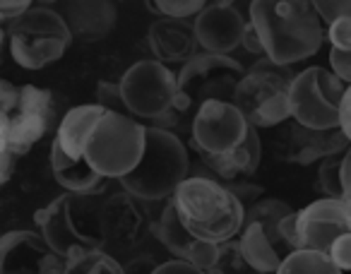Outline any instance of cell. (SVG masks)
Masks as SVG:
<instances>
[{
    "mask_svg": "<svg viewBox=\"0 0 351 274\" xmlns=\"http://www.w3.org/2000/svg\"><path fill=\"white\" fill-rule=\"evenodd\" d=\"M32 3L29 0H0V22H15L20 20L25 12L32 10Z\"/></svg>",
    "mask_w": 351,
    "mask_h": 274,
    "instance_id": "36",
    "label": "cell"
},
{
    "mask_svg": "<svg viewBox=\"0 0 351 274\" xmlns=\"http://www.w3.org/2000/svg\"><path fill=\"white\" fill-rule=\"evenodd\" d=\"M53 94L36 84H25L20 89V103L10 116V130H8L10 152L15 157L27 154L39 140H44L46 132L53 127Z\"/></svg>",
    "mask_w": 351,
    "mask_h": 274,
    "instance_id": "15",
    "label": "cell"
},
{
    "mask_svg": "<svg viewBox=\"0 0 351 274\" xmlns=\"http://www.w3.org/2000/svg\"><path fill=\"white\" fill-rule=\"evenodd\" d=\"M349 195H351V192H349Z\"/></svg>",
    "mask_w": 351,
    "mask_h": 274,
    "instance_id": "43",
    "label": "cell"
},
{
    "mask_svg": "<svg viewBox=\"0 0 351 274\" xmlns=\"http://www.w3.org/2000/svg\"><path fill=\"white\" fill-rule=\"evenodd\" d=\"M156 264L152 258H147V255H142V258H132V262L123 264V272L125 274H152L156 269Z\"/></svg>",
    "mask_w": 351,
    "mask_h": 274,
    "instance_id": "39",
    "label": "cell"
},
{
    "mask_svg": "<svg viewBox=\"0 0 351 274\" xmlns=\"http://www.w3.org/2000/svg\"><path fill=\"white\" fill-rule=\"evenodd\" d=\"M330 70L349 87L351 84V51H332L330 49Z\"/></svg>",
    "mask_w": 351,
    "mask_h": 274,
    "instance_id": "35",
    "label": "cell"
},
{
    "mask_svg": "<svg viewBox=\"0 0 351 274\" xmlns=\"http://www.w3.org/2000/svg\"><path fill=\"white\" fill-rule=\"evenodd\" d=\"M344 202H346V207H349V212H351V195H344Z\"/></svg>",
    "mask_w": 351,
    "mask_h": 274,
    "instance_id": "42",
    "label": "cell"
},
{
    "mask_svg": "<svg viewBox=\"0 0 351 274\" xmlns=\"http://www.w3.org/2000/svg\"><path fill=\"white\" fill-rule=\"evenodd\" d=\"M351 147L346 135L339 127L330 130H313V127L298 125L296 121H287L282 135L277 140V152L284 162L308 166V164L325 162L330 157H339Z\"/></svg>",
    "mask_w": 351,
    "mask_h": 274,
    "instance_id": "17",
    "label": "cell"
},
{
    "mask_svg": "<svg viewBox=\"0 0 351 274\" xmlns=\"http://www.w3.org/2000/svg\"><path fill=\"white\" fill-rule=\"evenodd\" d=\"M248 15L265 58L284 68L315 55L327 39V27L308 0H253Z\"/></svg>",
    "mask_w": 351,
    "mask_h": 274,
    "instance_id": "1",
    "label": "cell"
},
{
    "mask_svg": "<svg viewBox=\"0 0 351 274\" xmlns=\"http://www.w3.org/2000/svg\"><path fill=\"white\" fill-rule=\"evenodd\" d=\"M73 41L63 15L51 8H32L8 27L10 55L25 70H41L60 60Z\"/></svg>",
    "mask_w": 351,
    "mask_h": 274,
    "instance_id": "8",
    "label": "cell"
},
{
    "mask_svg": "<svg viewBox=\"0 0 351 274\" xmlns=\"http://www.w3.org/2000/svg\"><path fill=\"white\" fill-rule=\"evenodd\" d=\"M65 260L49 248L39 231H8L0 236V274H63Z\"/></svg>",
    "mask_w": 351,
    "mask_h": 274,
    "instance_id": "16",
    "label": "cell"
},
{
    "mask_svg": "<svg viewBox=\"0 0 351 274\" xmlns=\"http://www.w3.org/2000/svg\"><path fill=\"white\" fill-rule=\"evenodd\" d=\"M191 171V154L181 137L164 127L147 125L145 152L130 173L121 181L123 190L142 202H164L173 197Z\"/></svg>",
    "mask_w": 351,
    "mask_h": 274,
    "instance_id": "3",
    "label": "cell"
},
{
    "mask_svg": "<svg viewBox=\"0 0 351 274\" xmlns=\"http://www.w3.org/2000/svg\"><path fill=\"white\" fill-rule=\"evenodd\" d=\"M239 250L245 260H248L250 267H255L260 274H274L282 267L284 258H287V250H282L267 234L258 221H245L243 231L236 238Z\"/></svg>",
    "mask_w": 351,
    "mask_h": 274,
    "instance_id": "23",
    "label": "cell"
},
{
    "mask_svg": "<svg viewBox=\"0 0 351 274\" xmlns=\"http://www.w3.org/2000/svg\"><path fill=\"white\" fill-rule=\"evenodd\" d=\"M147 202L137 200L130 192H116L99 202V231L104 245L113 243L118 250H132L154 231L147 214Z\"/></svg>",
    "mask_w": 351,
    "mask_h": 274,
    "instance_id": "13",
    "label": "cell"
},
{
    "mask_svg": "<svg viewBox=\"0 0 351 274\" xmlns=\"http://www.w3.org/2000/svg\"><path fill=\"white\" fill-rule=\"evenodd\" d=\"M121 99L128 116L140 123H152V127L171 130V123L181 118L178 101V73L154 58L137 60L123 73Z\"/></svg>",
    "mask_w": 351,
    "mask_h": 274,
    "instance_id": "5",
    "label": "cell"
},
{
    "mask_svg": "<svg viewBox=\"0 0 351 274\" xmlns=\"http://www.w3.org/2000/svg\"><path fill=\"white\" fill-rule=\"evenodd\" d=\"M291 212L293 210L284 200H277V197H265V200L253 202V205L245 210V221H258V224L265 229V234H267L269 238L279 245V248L287 250V253H291V248L284 243L282 234H279V226H282V221L287 219Z\"/></svg>",
    "mask_w": 351,
    "mask_h": 274,
    "instance_id": "24",
    "label": "cell"
},
{
    "mask_svg": "<svg viewBox=\"0 0 351 274\" xmlns=\"http://www.w3.org/2000/svg\"><path fill=\"white\" fill-rule=\"evenodd\" d=\"M8 39V29L3 27V22H0V51H3V44H5Z\"/></svg>",
    "mask_w": 351,
    "mask_h": 274,
    "instance_id": "41",
    "label": "cell"
},
{
    "mask_svg": "<svg viewBox=\"0 0 351 274\" xmlns=\"http://www.w3.org/2000/svg\"><path fill=\"white\" fill-rule=\"evenodd\" d=\"M147 125L128 113L106 111L92 125L84 145V159L104 181H123L140 164Z\"/></svg>",
    "mask_w": 351,
    "mask_h": 274,
    "instance_id": "6",
    "label": "cell"
},
{
    "mask_svg": "<svg viewBox=\"0 0 351 274\" xmlns=\"http://www.w3.org/2000/svg\"><path fill=\"white\" fill-rule=\"evenodd\" d=\"M245 68L231 55L197 53L178 70V101L183 113H195L207 101H231Z\"/></svg>",
    "mask_w": 351,
    "mask_h": 274,
    "instance_id": "9",
    "label": "cell"
},
{
    "mask_svg": "<svg viewBox=\"0 0 351 274\" xmlns=\"http://www.w3.org/2000/svg\"><path fill=\"white\" fill-rule=\"evenodd\" d=\"M10 116L3 103H0V188L10 181L12 171H15L17 157L10 152V142H8V130H10Z\"/></svg>",
    "mask_w": 351,
    "mask_h": 274,
    "instance_id": "30",
    "label": "cell"
},
{
    "mask_svg": "<svg viewBox=\"0 0 351 274\" xmlns=\"http://www.w3.org/2000/svg\"><path fill=\"white\" fill-rule=\"evenodd\" d=\"M152 12H159L166 20H191L197 17L207 8L205 0H154V3H147Z\"/></svg>",
    "mask_w": 351,
    "mask_h": 274,
    "instance_id": "28",
    "label": "cell"
},
{
    "mask_svg": "<svg viewBox=\"0 0 351 274\" xmlns=\"http://www.w3.org/2000/svg\"><path fill=\"white\" fill-rule=\"evenodd\" d=\"M330 260L337 264V269H341L344 274H351V234H344L332 243L330 248Z\"/></svg>",
    "mask_w": 351,
    "mask_h": 274,
    "instance_id": "34",
    "label": "cell"
},
{
    "mask_svg": "<svg viewBox=\"0 0 351 274\" xmlns=\"http://www.w3.org/2000/svg\"><path fill=\"white\" fill-rule=\"evenodd\" d=\"M339 130L346 135V140L351 142V84L346 87L344 99L339 106Z\"/></svg>",
    "mask_w": 351,
    "mask_h": 274,
    "instance_id": "38",
    "label": "cell"
},
{
    "mask_svg": "<svg viewBox=\"0 0 351 274\" xmlns=\"http://www.w3.org/2000/svg\"><path fill=\"white\" fill-rule=\"evenodd\" d=\"M154 234L159 238V243L173 255V260H183V262L195 264L202 272H210V267L217 262L219 255V245L205 243V240L195 238L191 231L183 226L181 216L176 212V207L171 205V200L166 202L164 212L159 216V224L154 226Z\"/></svg>",
    "mask_w": 351,
    "mask_h": 274,
    "instance_id": "19",
    "label": "cell"
},
{
    "mask_svg": "<svg viewBox=\"0 0 351 274\" xmlns=\"http://www.w3.org/2000/svg\"><path fill=\"white\" fill-rule=\"evenodd\" d=\"M104 113L106 108L94 101L70 108L58 123L51 145V173L70 195H97L106 188V181L99 178L84 159L87 135Z\"/></svg>",
    "mask_w": 351,
    "mask_h": 274,
    "instance_id": "4",
    "label": "cell"
},
{
    "mask_svg": "<svg viewBox=\"0 0 351 274\" xmlns=\"http://www.w3.org/2000/svg\"><path fill=\"white\" fill-rule=\"evenodd\" d=\"M197 36V46L205 53L231 55L250 29V20H245L243 12L234 3H207V8L193 22Z\"/></svg>",
    "mask_w": 351,
    "mask_h": 274,
    "instance_id": "18",
    "label": "cell"
},
{
    "mask_svg": "<svg viewBox=\"0 0 351 274\" xmlns=\"http://www.w3.org/2000/svg\"><path fill=\"white\" fill-rule=\"evenodd\" d=\"M315 12L322 25H332L335 20H351V0H315Z\"/></svg>",
    "mask_w": 351,
    "mask_h": 274,
    "instance_id": "31",
    "label": "cell"
},
{
    "mask_svg": "<svg viewBox=\"0 0 351 274\" xmlns=\"http://www.w3.org/2000/svg\"><path fill=\"white\" fill-rule=\"evenodd\" d=\"M327 41L332 51H351V20H335L327 25Z\"/></svg>",
    "mask_w": 351,
    "mask_h": 274,
    "instance_id": "32",
    "label": "cell"
},
{
    "mask_svg": "<svg viewBox=\"0 0 351 274\" xmlns=\"http://www.w3.org/2000/svg\"><path fill=\"white\" fill-rule=\"evenodd\" d=\"M274 274H344L337 269L330 255L315 253V250H293L284 258L282 267Z\"/></svg>",
    "mask_w": 351,
    "mask_h": 274,
    "instance_id": "25",
    "label": "cell"
},
{
    "mask_svg": "<svg viewBox=\"0 0 351 274\" xmlns=\"http://www.w3.org/2000/svg\"><path fill=\"white\" fill-rule=\"evenodd\" d=\"M34 221L41 238L63 260H70L87 250H104L101 236L84 226L82 212L77 207V195L65 192L51 200L46 207L34 212Z\"/></svg>",
    "mask_w": 351,
    "mask_h": 274,
    "instance_id": "11",
    "label": "cell"
},
{
    "mask_svg": "<svg viewBox=\"0 0 351 274\" xmlns=\"http://www.w3.org/2000/svg\"><path fill=\"white\" fill-rule=\"evenodd\" d=\"M298 250L330 253L339 236L351 234V212L344 197H320L296 212Z\"/></svg>",
    "mask_w": 351,
    "mask_h": 274,
    "instance_id": "14",
    "label": "cell"
},
{
    "mask_svg": "<svg viewBox=\"0 0 351 274\" xmlns=\"http://www.w3.org/2000/svg\"><path fill=\"white\" fill-rule=\"evenodd\" d=\"M207 274H260L255 267H250L248 260L241 255L239 243L231 240V243L219 245V255H217V262L210 267Z\"/></svg>",
    "mask_w": 351,
    "mask_h": 274,
    "instance_id": "27",
    "label": "cell"
},
{
    "mask_svg": "<svg viewBox=\"0 0 351 274\" xmlns=\"http://www.w3.org/2000/svg\"><path fill=\"white\" fill-rule=\"evenodd\" d=\"M63 20L68 25L73 39L92 44V41L104 39L111 34L116 27L118 10L108 0H75V3H65L63 8Z\"/></svg>",
    "mask_w": 351,
    "mask_h": 274,
    "instance_id": "21",
    "label": "cell"
},
{
    "mask_svg": "<svg viewBox=\"0 0 351 274\" xmlns=\"http://www.w3.org/2000/svg\"><path fill=\"white\" fill-rule=\"evenodd\" d=\"M346 84L330 68H306L291 82V121L313 130L339 127V106Z\"/></svg>",
    "mask_w": 351,
    "mask_h": 274,
    "instance_id": "10",
    "label": "cell"
},
{
    "mask_svg": "<svg viewBox=\"0 0 351 274\" xmlns=\"http://www.w3.org/2000/svg\"><path fill=\"white\" fill-rule=\"evenodd\" d=\"M317 188L325 192V197H344L341 157H330L325 162H320V169H317Z\"/></svg>",
    "mask_w": 351,
    "mask_h": 274,
    "instance_id": "29",
    "label": "cell"
},
{
    "mask_svg": "<svg viewBox=\"0 0 351 274\" xmlns=\"http://www.w3.org/2000/svg\"><path fill=\"white\" fill-rule=\"evenodd\" d=\"M63 274H125L123 264L106 250H87L65 260Z\"/></svg>",
    "mask_w": 351,
    "mask_h": 274,
    "instance_id": "26",
    "label": "cell"
},
{
    "mask_svg": "<svg viewBox=\"0 0 351 274\" xmlns=\"http://www.w3.org/2000/svg\"><path fill=\"white\" fill-rule=\"evenodd\" d=\"M296 75L291 68H284L272 60L263 58L245 70L243 79L236 87L231 101L236 103L245 121L260 130V127H279L291 121V82Z\"/></svg>",
    "mask_w": 351,
    "mask_h": 274,
    "instance_id": "7",
    "label": "cell"
},
{
    "mask_svg": "<svg viewBox=\"0 0 351 274\" xmlns=\"http://www.w3.org/2000/svg\"><path fill=\"white\" fill-rule=\"evenodd\" d=\"M152 274H207V272L197 269L191 262H183V260H166V262L156 264V269Z\"/></svg>",
    "mask_w": 351,
    "mask_h": 274,
    "instance_id": "37",
    "label": "cell"
},
{
    "mask_svg": "<svg viewBox=\"0 0 351 274\" xmlns=\"http://www.w3.org/2000/svg\"><path fill=\"white\" fill-rule=\"evenodd\" d=\"M260 159H263V142H260L258 130L253 127L250 135L245 137V142L241 147H236L231 154L217 159H202V162L215 173L217 181H221L224 186H231V183L248 181L258 171Z\"/></svg>",
    "mask_w": 351,
    "mask_h": 274,
    "instance_id": "22",
    "label": "cell"
},
{
    "mask_svg": "<svg viewBox=\"0 0 351 274\" xmlns=\"http://www.w3.org/2000/svg\"><path fill=\"white\" fill-rule=\"evenodd\" d=\"M97 103L104 106L106 111L113 113H128L125 106H123V99H121V89H118V82H101L97 89Z\"/></svg>",
    "mask_w": 351,
    "mask_h": 274,
    "instance_id": "33",
    "label": "cell"
},
{
    "mask_svg": "<svg viewBox=\"0 0 351 274\" xmlns=\"http://www.w3.org/2000/svg\"><path fill=\"white\" fill-rule=\"evenodd\" d=\"M183 226L205 243L224 245L239 238L245 205L229 186L212 176H188L171 197Z\"/></svg>",
    "mask_w": 351,
    "mask_h": 274,
    "instance_id": "2",
    "label": "cell"
},
{
    "mask_svg": "<svg viewBox=\"0 0 351 274\" xmlns=\"http://www.w3.org/2000/svg\"><path fill=\"white\" fill-rule=\"evenodd\" d=\"M253 125L234 101H207L193 113L191 145L202 159H217L231 154L245 142Z\"/></svg>",
    "mask_w": 351,
    "mask_h": 274,
    "instance_id": "12",
    "label": "cell"
},
{
    "mask_svg": "<svg viewBox=\"0 0 351 274\" xmlns=\"http://www.w3.org/2000/svg\"><path fill=\"white\" fill-rule=\"evenodd\" d=\"M147 41L154 53V60L164 65H186L193 55H197L195 27L186 20H156L147 32Z\"/></svg>",
    "mask_w": 351,
    "mask_h": 274,
    "instance_id": "20",
    "label": "cell"
},
{
    "mask_svg": "<svg viewBox=\"0 0 351 274\" xmlns=\"http://www.w3.org/2000/svg\"><path fill=\"white\" fill-rule=\"evenodd\" d=\"M341 186H344V195L351 192V147L341 154Z\"/></svg>",
    "mask_w": 351,
    "mask_h": 274,
    "instance_id": "40",
    "label": "cell"
}]
</instances>
